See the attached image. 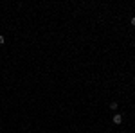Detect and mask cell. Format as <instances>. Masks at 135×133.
<instances>
[{
    "label": "cell",
    "instance_id": "cell-1",
    "mask_svg": "<svg viewBox=\"0 0 135 133\" xmlns=\"http://www.w3.org/2000/svg\"><path fill=\"white\" fill-rule=\"evenodd\" d=\"M112 121H114V124H121V122H123V115H117V113H115Z\"/></svg>",
    "mask_w": 135,
    "mask_h": 133
},
{
    "label": "cell",
    "instance_id": "cell-2",
    "mask_svg": "<svg viewBox=\"0 0 135 133\" xmlns=\"http://www.w3.org/2000/svg\"><path fill=\"white\" fill-rule=\"evenodd\" d=\"M110 108H112V110H117V101H112V102H110Z\"/></svg>",
    "mask_w": 135,
    "mask_h": 133
},
{
    "label": "cell",
    "instance_id": "cell-3",
    "mask_svg": "<svg viewBox=\"0 0 135 133\" xmlns=\"http://www.w3.org/2000/svg\"><path fill=\"white\" fill-rule=\"evenodd\" d=\"M132 25H135V16H133V18H132Z\"/></svg>",
    "mask_w": 135,
    "mask_h": 133
}]
</instances>
